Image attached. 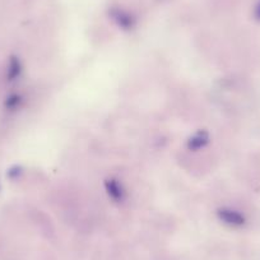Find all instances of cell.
<instances>
[{
  "label": "cell",
  "instance_id": "4",
  "mask_svg": "<svg viewBox=\"0 0 260 260\" xmlns=\"http://www.w3.org/2000/svg\"><path fill=\"white\" fill-rule=\"evenodd\" d=\"M19 73V62L17 60H12L11 67H9V78L13 79L18 76Z\"/></svg>",
  "mask_w": 260,
  "mask_h": 260
},
{
  "label": "cell",
  "instance_id": "3",
  "mask_svg": "<svg viewBox=\"0 0 260 260\" xmlns=\"http://www.w3.org/2000/svg\"><path fill=\"white\" fill-rule=\"evenodd\" d=\"M208 143V136L206 133H197L189 141V147L192 149H201Z\"/></svg>",
  "mask_w": 260,
  "mask_h": 260
},
{
  "label": "cell",
  "instance_id": "5",
  "mask_svg": "<svg viewBox=\"0 0 260 260\" xmlns=\"http://www.w3.org/2000/svg\"><path fill=\"white\" fill-rule=\"evenodd\" d=\"M257 17L260 18V7H259V11H257Z\"/></svg>",
  "mask_w": 260,
  "mask_h": 260
},
{
  "label": "cell",
  "instance_id": "2",
  "mask_svg": "<svg viewBox=\"0 0 260 260\" xmlns=\"http://www.w3.org/2000/svg\"><path fill=\"white\" fill-rule=\"evenodd\" d=\"M106 189H107V192H109V195L112 199H115V201H121L124 191H122L119 182H116L115 180H109V181L106 182Z\"/></svg>",
  "mask_w": 260,
  "mask_h": 260
},
{
  "label": "cell",
  "instance_id": "1",
  "mask_svg": "<svg viewBox=\"0 0 260 260\" xmlns=\"http://www.w3.org/2000/svg\"><path fill=\"white\" fill-rule=\"evenodd\" d=\"M218 216L222 222H224L226 224H230V226L239 227L245 223L244 216L241 213H239V212L232 211V209H221L218 212Z\"/></svg>",
  "mask_w": 260,
  "mask_h": 260
}]
</instances>
